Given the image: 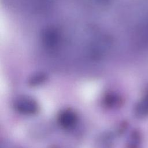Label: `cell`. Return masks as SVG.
Returning a JSON list of instances; mask_svg holds the SVG:
<instances>
[{"label":"cell","instance_id":"3","mask_svg":"<svg viewBox=\"0 0 148 148\" xmlns=\"http://www.w3.org/2000/svg\"><path fill=\"white\" fill-rule=\"evenodd\" d=\"M62 116H63L62 120L64 121V123H65L66 124H71L73 123L74 119L73 114H71L70 113H66Z\"/></svg>","mask_w":148,"mask_h":148},{"label":"cell","instance_id":"1","mask_svg":"<svg viewBox=\"0 0 148 148\" xmlns=\"http://www.w3.org/2000/svg\"><path fill=\"white\" fill-rule=\"evenodd\" d=\"M134 39L135 44L139 46H148V22L138 27L134 34Z\"/></svg>","mask_w":148,"mask_h":148},{"label":"cell","instance_id":"2","mask_svg":"<svg viewBox=\"0 0 148 148\" xmlns=\"http://www.w3.org/2000/svg\"><path fill=\"white\" fill-rule=\"evenodd\" d=\"M16 107L20 112L31 113L36 110V104L32 100L27 98H23L18 100L16 102Z\"/></svg>","mask_w":148,"mask_h":148}]
</instances>
